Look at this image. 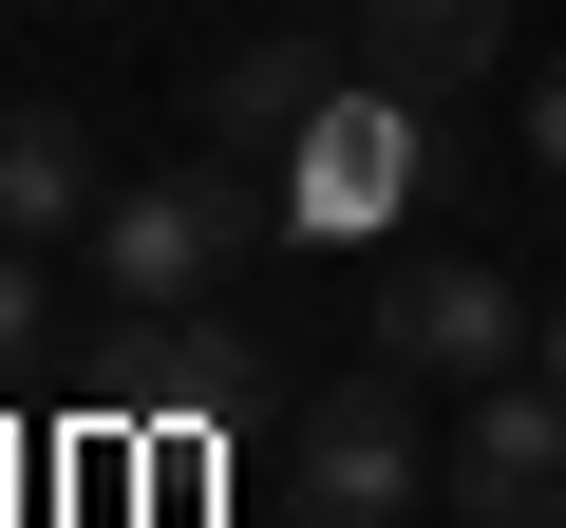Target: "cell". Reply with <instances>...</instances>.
I'll return each mask as SVG.
<instances>
[{
    "label": "cell",
    "instance_id": "1",
    "mask_svg": "<svg viewBox=\"0 0 566 528\" xmlns=\"http://www.w3.org/2000/svg\"><path fill=\"white\" fill-rule=\"evenodd\" d=\"M76 245H95V303H114V321H189V303L227 284V264L264 245V170H245V151H189V170H114V208H95Z\"/></svg>",
    "mask_w": 566,
    "mask_h": 528
},
{
    "label": "cell",
    "instance_id": "10",
    "mask_svg": "<svg viewBox=\"0 0 566 528\" xmlns=\"http://www.w3.org/2000/svg\"><path fill=\"white\" fill-rule=\"evenodd\" d=\"M528 189H566V57H528Z\"/></svg>",
    "mask_w": 566,
    "mask_h": 528
},
{
    "label": "cell",
    "instance_id": "8",
    "mask_svg": "<svg viewBox=\"0 0 566 528\" xmlns=\"http://www.w3.org/2000/svg\"><path fill=\"white\" fill-rule=\"evenodd\" d=\"M95 208H114V170H95V114L20 95V114H0V226H20V245H57V226H95Z\"/></svg>",
    "mask_w": 566,
    "mask_h": 528
},
{
    "label": "cell",
    "instance_id": "12",
    "mask_svg": "<svg viewBox=\"0 0 566 528\" xmlns=\"http://www.w3.org/2000/svg\"><path fill=\"white\" fill-rule=\"evenodd\" d=\"M39 20H133V0H39Z\"/></svg>",
    "mask_w": 566,
    "mask_h": 528
},
{
    "label": "cell",
    "instance_id": "3",
    "mask_svg": "<svg viewBox=\"0 0 566 528\" xmlns=\"http://www.w3.org/2000/svg\"><path fill=\"white\" fill-rule=\"evenodd\" d=\"M359 359H378V378H416V397H434V378H453V397H491V378H528V303H510V264H472V245H453V264H397V284L359 303Z\"/></svg>",
    "mask_w": 566,
    "mask_h": 528
},
{
    "label": "cell",
    "instance_id": "6",
    "mask_svg": "<svg viewBox=\"0 0 566 528\" xmlns=\"http://www.w3.org/2000/svg\"><path fill=\"white\" fill-rule=\"evenodd\" d=\"M397 208H416V95H397V76H359L303 151H283V226L359 245V226H397Z\"/></svg>",
    "mask_w": 566,
    "mask_h": 528
},
{
    "label": "cell",
    "instance_id": "7",
    "mask_svg": "<svg viewBox=\"0 0 566 528\" xmlns=\"http://www.w3.org/2000/svg\"><path fill=\"white\" fill-rule=\"evenodd\" d=\"M340 39H359V76H397L434 114V95H472L510 57V0H340Z\"/></svg>",
    "mask_w": 566,
    "mask_h": 528
},
{
    "label": "cell",
    "instance_id": "4",
    "mask_svg": "<svg viewBox=\"0 0 566 528\" xmlns=\"http://www.w3.org/2000/svg\"><path fill=\"white\" fill-rule=\"evenodd\" d=\"M434 509H453V528H566V378H491V397H453Z\"/></svg>",
    "mask_w": 566,
    "mask_h": 528
},
{
    "label": "cell",
    "instance_id": "5",
    "mask_svg": "<svg viewBox=\"0 0 566 528\" xmlns=\"http://www.w3.org/2000/svg\"><path fill=\"white\" fill-rule=\"evenodd\" d=\"M340 95H359V39H322V0H303V20H264V39H227L189 114H208V151H245V170H283V151H303V133H322Z\"/></svg>",
    "mask_w": 566,
    "mask_h": 528
},
{
    "label": "cell",
    "instance_id": "13",
    "mask_svg": "<svg viewBox=\"0 0 566 528\" xmlns=\"http://www.w3.org/2000/svg\"><path fill=\"white\" fill-rule=\"evenodd\" d=\"M322 20H340V0H322Z\"/></svg>",
    "mask_w": 566,
    "mask_h": 528
},
{
    "label": "cell",
    "instance_id": "9",
    "mask_svg": "<svg viewBox=\"0 0 566 528\" xmlns=\"http://www.w3.org/2000/svg\"><path fill=\"white\" fill-rule=\"evenodd\" d=\"M39 321H57V303H39V245H20V226H0V378H20V359H39Z\"/></svg>",
    "mask_w": 566,
    "mask_h": 528
},
{
    "label": "cell",
    "instance_id": "2",
    "mask_svg": "<svg viewBox=\"0 0 566 528\" xmlns=\"http://www.w3.org/2000/svg\"><path fill=\"white\" fill-rule=\"evenodd\" d=\"M434 415H416V378H340V397H303V434H283V528H416L434 509Z\"/></svg>",
    "mask_w": 566,
    "mask_h": 528
},
{
    "label": "cell",
    "instance_id": "11",
    "mask_svg": "<svg viewBox=\"0 0 566 528\" xmlns=\"http://www.w3.org/2000/svg\"><path fill=\"white\" fill-rule=\"evenodd\" d=\"M528 378H566V303H528Z\"/></svg>",
    "mask_w": 566,
    "mask_h": 528
}]
</instances>
